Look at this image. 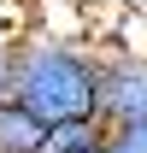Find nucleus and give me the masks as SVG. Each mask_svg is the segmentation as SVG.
I'll return each instance as SVG.
<instances>
[{"mask_svg": "<svg viewBox=\"0 0 147 153\" xmlns=\"http://www.w3.org/2000/svg\"><path fill=\"white\" fill-rule=\"evenodd\" d=\"M100 153H147V124H112V130H100Z\"/></svg>", "mask_w": 147, "mask_h": 153, "instance_id": "nucleus-5", "label": "nucleus"}, {"mask_svg": "<svg viewBox=\"0 0 147 153\" xmlns=\"http://www.w3.org/2000/svg\"><path fill=\"white\" fill-rule=\"evenodd\" d=\"M94 153H100V147H94Z\"/></svg>", "mask_w": 147, "mask_h": 153, "instance_id": "nucleus-6", "label": "nucleus"}, {"mask_svg": "<svg viewBox=\"0 0 147 153\" xmlns=\"http://www.w3.org/2000/svg\"><path fill=\"white\" fill-rule=\"evenodd\" d=\"M12 100L36 112L47 130L94 118V47L71 36H18L12 41Z\"/></svg>", "mask_w": 147, "mask_h": 153, "instance_id": "nucleus-1", "label": "nucleus"}, {"mask_svg": "<svg viewBox=\"0 0 147 153\" xmlns=\"http://www.w3.org/2000/svg\"><path fill=\"white\" fill-rule=\"evenodd\" d=\"M0 153H47V124L18 100H0Z\"/></svg>", "mask_w": 147, "mask_h": 153, "instance_id": "nucleus-3", "label": "nucleus"}, {"mask_svg": "<svg viewBox=\"0 0 147 153\" xmlns=\"http://www.w3.org/2000/svg\"><path fill=\"white\" fill-rule=\"evenodd\" d=\"M94 124H147V59L124 47H94Z\"/></svg>", "mask_w": 147, "mask_h": 153, "instance_id": "nucleus-2", "label": "nucleus"}, {"mask_svg": "<svg viewBox=\"0 0 147 153\" xmlns=\"http://www.w3.org/2000/svg\"><path fill=\"white\" fill-rule=\"evenodd\" d=\"M94 147H100V124L94 118H71V124L47 130V153H94Z\"/></svg>", "mask_w": 147, "mask_h": 153, "instance_id": "nucleus-4", "label": "nucleus"}]
</instances>
